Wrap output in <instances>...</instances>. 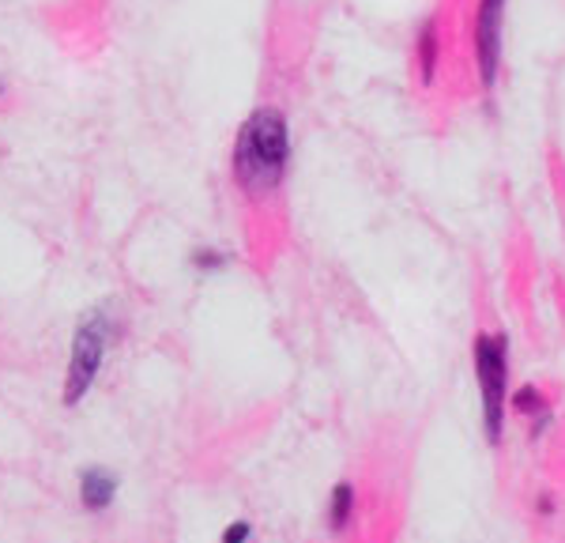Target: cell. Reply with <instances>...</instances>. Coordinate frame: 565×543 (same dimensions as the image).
<instances>
[{"label":"cell","instance_id":"cell-1","mask_svg":"<svg viewBox=\"0 0 565 543\" xmlns=\"http://www.w3.org/2000/svg\"><path fill=\"white\" fill-rule=\"evenodd\" d=\"M290 167V125L276 106H257L242 121L231 151V174L234 185L245 196H268L276 193Z\"/></svg>","mask_w":565,"mask_h":543},{"label":"cell","instance_id":"cell-2","mask_svg":"<svg viewBox=\"0 0 565 543\" xmlns=\"http://www.w3.org/2000/svg\"><path fill=\"white\" fill-rule=\"evenodd\" d=\"M476 362L479 404H482V434L490 446H498L505 434V407H509V340L501 332H479L471 343Z\"/></svg>","mask_w":565,"mask_h":543},{"label":"cell","instance_id":"cell-3","mask_svg":"<svg viewBox=\"0 0 565 543\" xmlns=\"http://www.w3.org/2000/svg\"><path fill=\"white\" fill-rule=\"evenodd\" d=\"M117 340V317L109 310H90L84 321H79L76 337H72V351H68V370H65V404H79L95 385L98 370L106 362L109 343Z\"/></svg>","mask_w":565,"mask_h":543},{"label":"cell","instance_id":"cell-4","mask_svg":"<svg viewBox=\"0 0 565 543\" xmlns=\"http://www.w3.org/2000/svg\"><path fill=\"white\" fill-rule=\"evenodd\" d=\"M509 0H479L476 23H471V53H476V76L482 91H494L501 72V39H505Z\"/></svg>","mask_w":565,"mask_h":543},{"label":"cell","instance_id":"cell-5","mask_svg":"<svg viewBox=\"0 0 565 543\" xmlns=\"http://www.w3.org/2000/svg\"><path fill=\"white\" fill-rule=\"evenodd\" d=\"M117 476L106 472V468H87L84 476H79V502H84L87 513H103L114 505L117 498Z\"/></svg>","mask_w":565,"mask_h":543},{"label":"cell","instance_id":"cell-6","mask_svg":"<svg viewBox=\"0 0 565 543\" xmlns=\"http://www.w3.org/2000/svg\"><path fill=\"white\" fill-rule=\"evenodd\" d=\"M509 404H513L516 415H524L527 423H532V434L540 438V434H546V427H551L554 412H551V401L540 393V385H521L513 396H509Z\"/></svg>","mask_w":565,"mask_h":543},{"label":"cell","instance_id":"cell-7","mask_svg":"<svg viewBox=\"0 0 565 543\" xmlns=\"http://www.w3.org/2000/svg\"><path fill=\"white\" fill-rule=\"evenodd\" d=\"M415 65H418V79H423V87H430L434 76H437V65H441V26H437V20L423 23V31H418Z\"/></svg>","mask_w":565,"mask_h":543},{"label":"cell","instance_id":"cell-8","mask_svg":"<svg viewBox=\"0 0 565 543\" xmlns=\"http://www.w3.org/2000/svg\"><path fill=\"white\" fill-rule=\"evenodd\" d=\"M351 521H354V487L343 479V483H335L332 494H328V529L343 532Z\"/></svg>","mask_w":565,"mask_h":543},{"label":"cell","instance_id":"cell-9","mask_svg":"<svg viewBox=\"0 0 565 543\" xmlns=\"http://www.w3.org/2000/svg\"><path fill=\"white\" fill-rule=\"evenodd\" d=\"M189 265H193L196 272H207V276H212V272H223L226 268V253L223 249H212V246H200L193 257H189Z\"/></svg>","mask_w":565,"mask_h":543},{"label":"cell","instance_id":"cell-10","mask_svg":"<svg viewBox=\"0 0 565 543\" xmlns=\"http://www.w3.org/2000/svg\"><path fill=\"white\" fill-rule=\"evenodd\" d=\"M253 536V524L249 521H231L223 529V543H249Z\"/></svg>","mask_w":565,"mask_h":543},{"label":"cell","instance_id":"cell-11","mask_svg":"<svg viewBox=\"0 0 565 543\" xmlns=\"http://www.w3.org/2000/svg\"><path fill=\"white\" fill-rule=\"evenodd\" d=\"M535 505H540L543 518H551V513H554V498L551 494H540V502H535Z\"/></svg>","mask_w":565,"mask_h":543},{"label":"cell","instance_id":"cell-12","mask_svg":"<svg viewBox=\"0 0 565 543\" xmlns=\"http://www.w3.org/2000/svg\"><path fill=\"white\" fill-rule=\"evenodd\" d=\"M0 95H4V79H0Z\"/></svg>","mask_w":565,"mask_h":543}]
</instances>
